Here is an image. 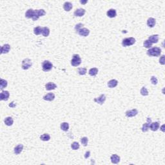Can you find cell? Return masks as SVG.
<instances>
[{"label":"cell","instance_id":"cell-1","mask_svg":"<svg viewBox=\"0 0 165 165\" xmlns=\"http://www.w3.org/2000/svg\"><path fill=\"white\" fill-rule=\"evenodd\" d=\"M161 54V49L159 47H153L147 51V54L149 56L158 57Z\"/></svg>","mask_w":165,"mask_h":165},{"label":"cell","instance_id":"cell-2","mask_svg":"<svg viewBox=\"0 0 165 165\" xmlns=\"http://www.w3.org/2000/svg\"><path fill=\"white\" fill-rule=\"evenodd\" d=\"M81 63V59L79 55L74 54L71 60V65L73 66H78Z\"/></svg>","mask_w":165,"mask_h":165},{"label":"cell","instance_id":"cell-3","mask_svg":"<svg viewBox=\"0 0 165 165\" xmlns=\"http://www.w3.org/2000/svg\"><path fill=\"white\" fill-rule=\"evenodd\" d=\"M135 43V39L134 38H125L122 41V45L123 47H128V46H131V45H134Z\"/></svg>","mask_w":165,"mask_h":165},{"label":"cell","instance_id":"cell-4","mask_svg":"<svg viewBox=\"0 0 165 165\" xmlns=\"http://www.w3.org/2000/svg\"><path fill=\"white\" fill-rule=\"evenodd\" d=\"M53 67V65L49 61H45L42 63V69L44 72H48L51 70Z\"/></svg>","mask_w":165,"mask_h":165},{"label":"cell","instance_id":"cell-5","mask_svg":"<svg viewBox=\"0 0 165 165\" xmlns=\"http://www.w3.org/2000/svg\"><path fill=\"white\" fill-rule=\"evenodd\" d=\"M32 65V61L30 59H25L22 61V64H21V67L23 70H28V69H30L31 66Z\"/></svg>","mask_w":165,"mask_h":165},{"label":"cell","instance_id":"cell-6","mask_svg":"<svg viewBox=\"0 0 165 165\" xmlns=\"http://www.w3.org/2000/svg\"><path fill=\"white\" fill-rule=\"evenodd\" d=\"M77 33H78L79 35H80L81 36H84V37H87L88 35L90 33V30L86 28H81L79 30H78L77 31Z\"/></svg>","mask_w":165,"mask_h":165},{"label":"cell","instance_id":"cell-7","mask_svg":"<svg viewBox=\"0 0 165 165\" xmlns=\"http://www.w3.org/2000/svg\"><path fill=\"white\" fill-rule=\"evenodd\" d=\"M152 123V120L150 118H147V121H146V123H144V125H143V127H142V131L143 132H146L148 130L149 128H150V124Z\"/></svg>","mask_w":165,"mask_h":165},{"label":"cell","instance_id":"cell-8","mask_svg":"<svg viewBox=\"0 0 165 165\" xmlns=\"http://www.w3.org/2000/svg\"><path fill=\"white\" fill-rule=\"evenodd\" d=\"M138 113V111H137V109H132V110H128L126 112V116L128 117H134L137 115Z\"/></svg>","mask_w":165,"mask_h":165},{"label":"cell","instance_id":"cell-9","mask_svg":"<svg viewBox=\"0 0 165 165\" xmlns=\"http://www.w3.org/2000/svg\"><path fill=\"white\" fill-rule=\"evenodd\" d=\"M10 94L8 91H2L0 94V99L1 101H7L9 98Z\"/></svg>","mask_w":165,"mask_h":165},{"label":"cell","instance_id":"cell-10","mask_svg":"<svg viewBox=\"0 0 165 165\" xmlns=\"http://www.w3.org/2000/svg\"><path fill=\"white\" fill-rule=\"evenodd\" d=\"M106 100V96L104 94H101L99 97L97 98H95L94 101L96 102L97 103L99 104H103L104 103Z\"/></svg>","mask_w":165,"mask_h":165},{"label":"cell","instance_id":"cell-11","mask_svg":"<svg viewBox=\"0 0 165 165\" xmlns=\"http://www.w3.org/2000/svg\"><path fill=\"white\" fill-rule=\"evenodd\" d=\"M86 12V10L83 9H79L76 10V11L74 12V14L75 16H78V17H81L82 16H84Z\"/></svg>","mask_w":165,"mask_h":165},{"label":"cell","instance_id":"cell-12","mask_svg":"<svg viewBox=\"0 0 165 165\" xmlns=\"http://www.w3.org/2000/svg\"><path fill=\"white\" fill-rule=\"evenodd\" d=\"M55 98V95L53 93H48L43 97V99L48 101H52Z\"/></svg>","mask_w":165,"mask_h":165},{"label":"cell","instance_id":"cell-13","mask_svg":"<svg viewBox=\"0 0 165 165\" xmlns=\"http://www.w3.org/2000/svg\"><path fill=\"white\" fill-rule=\"evenodd\" d=\"M45 88L47 90H54L57 88V85L52 82H49L46 84L45 85Z\"/></svg>","mask_w":165,"mask_h":165},{"label":"cell","instance_id":"cell-14","mask_svg":"<svg viewBox=\"0 0 165 165\" xmlns=\"http://www.w3.org/2000/svg\"><path fill=\"white\" fill-rule=\"evenodd\" d=\"M10 49V46L9 44H5L1 47V54H7L9 52Z\"/></svg>","mask_w":165,"mask_h":165},{"label":"cell","instance_id":"cell-15","mask_svg":"<svg viewBox=\"0 0 165 165\" xmlns=\"http://www.w3.org/2000/svg\"><path fill=\"white\" fill-rule=\"evenodd\" d=\"M148 40L153 44V43H157L159 41V35L156 34V35H152L149 36Z\"/></svg>","mask_w":165,"mask_h":165},{"label":"cell","instance_id":"cell-16","mask_svg":"<svg viewBox=\"0 0 165 165\" xmlns=\"http://www.w3.org/2000/svg\"><path fill=\"white\" fill-rule=\"evenodd\" d=\"M110 159L112 163H113V164H117V163H119V161H120V157H119V156H117V154H113V155H112V156H111Z\"/></svg>","mask_w":165,"mask_h":165},{"label":"cell","instance_id":"cell-17","mask_svg":"<svg viewBox=\"0 0 165 165\" xmlns=\"http://www.w3.org/2000/svg\"><path fill=\"white\" fill-rule=\"evenodd\" d=\"M106 14H107V16L110 17V18H113V17H115L117 15V13H116V10L115 9H110L107 12H106Z\"/></svg>","mask_w":165,"mask_h":165},{"label":"cell","instance_id":"cell-18","mask_svg":"<svg viewBox=\"0 0 165 165\" xmlns=\"http://www.w3.org/2000/svg\"><path fill=\"white\" fill-rule=\"evenodd\" d=\"M156 23V19H154V18H153V17H150V18H148V20H147V25H148L149 27H150V28H152V27H153V26H155Z\"/></svg>","mask_w":165,"mask_h":165},{"label":"cell","instance_id":"cell-19","mask_svg":"<svg viewBox=\"0 0 165 165\" xmlns=\"http://www.w3.org/2000/svg\"><path fill=\"white\" fill-rule=\"evenodd\" d=\"M23 149V145L21 144H18L14 148V153H15L16 155H18V154H19L22 152Z\"/></svg>","mask_w":165,"mask_h":165},{"label":"cell","instance_id":"cell-20","mask_svg":"<svg viewBox=\"0 0 165 165\" xmlns=\"http://www.w3.org/2000/svg\"><path fill=\"white\" fill-rule=\"evenodd\" d=\"M63 9L65 11L69 12L72 9V4L70 2H65L63 5Z\"/></svg>","mask_w":165,"mask_h":165},{"label":"cell","instance_id":"cell-21","mask_svg":"<svg viewBox=\"0 0 165 165\" xmlns=\"http://www.w3.org/2000/svg\"><path fill=\"white\" fill-rule=\"evenodd\" d=\"M150 128L152 131H157L158 130L159 128V124L158 122H154V123H152L150 124Z\"/></svg>","mask_w":165,"mask_h":165},{"label":"cell","instance_id":"cell-22","mask_svg":"<svg viewBox=\"0 0 165 165\" xmlns=\"http://www.w3.org/2000/svg\"><path fill=\"white\" fill-rule=\"evenodd\" d=\"M118 81L116 79H112V80L109 81V82H108V86H109V88H115L117 85Z\"/></svg>","mask_w":165,"mask_h":165},{"label":"cell","instance_id":"cell-23","mask_svg":"<svg viewBox=\"0 0 165 165\" xmlns=\"http://www.w3.org/2000/svg\"><path fill=\"white\" fill-rule=\"evenodd\" d=\"M34 10L32 9H28V10L26 11V13H25V17H26V18H28V19H30V18H32V19L34 16Z\"/></svg>","mask_w":165,"mask_h":165},{"label":"cell","instance_id":"cell-24","mask_svg":"<svg viewBox=\"0 0 165 165\" xmlns=\"http://www.w3.org/2000/svg\"><path fill=\"white\" fill-rule=\"evenodd\" d=\"M14 123V121L11 117H7L5 118V125L7 126H12V124Z\"/></svg>","mask_w":165,"mask_h":165},{"label":"cell","instance_id":"cell-25","mask_svg":"<svg viewBox=\"0 0 165 165\" xmlns=\"http://www.w3.org/2000/svg\"><path fill=\"white\" fill-rule=\"evenodd\" d=\"M42 34L45 37H47L50 34V29L48 27H43L42 28Z\"/></svg>","mask_w":165,"mask_h":165},{"label":"cell","instance_id":"cell-26","mask_svg":"<svg viewBox=\"0 0 165 165\" xmlns=\"http://www.w3.org/2000/svg\"><path fill=\"white\" fill-rule=\"evenodd\" d=\"M61 129L62 130H63L65 132H66L68 131V130L69 129V125L68 123H62L61 124Z\"/></svg>","mask_w":165,"mask_h":165},{"label":"cell","instance_id":"cell-27","mask_svg":"<svg viewBox=\"0 0 165 165\" xmlns=\"http://www.w3.org/2000/svg\"><path fill=\"white\" fill-rule=\"evenodd\" d=\"M40 139L42 141H49L50 139V136L48 134H44L41 135Z\"/></svg>","mask_w":165,"mask_h":165},{"label":"cell","instance_id":"cell-28","mask_svg":"<svg viewBox=\"0 0 165 165\" xmlns=\"http://www.w3.org/2000/svg\"><path fill=\"white\" fill-rule=\"evenodd\" d=\"M98 72V69L97 68H92L89 70V74L91 76H96Z\"/></svg>","mask_w":165,"mask_h":165},{"label":"cell","instance_id":"cell-29","mask_svg":"<svg viewBox=\"0 0 165 165\" xmlns=\"http://www.w3.org/2000/svg\"><path fill=\"white\" fill-rule=\"evenodd\" d=\"M7 84L8 82L6 80L3 79H1V81H0V89L3 90L4 88L7 87Z\"/></svg>","mask_w":165,"mask_h":165},{"label":"cell","instance_id":"cell-30","mask_svg":"<svg viewBox=\"0 0 165 165\" xmlns=\"http://www.w3.org/2000/svg\"><path fill=\"white\" fill-rule=\"evenodd\" d=\"M34 32L35 35H39L42 34V28L40 26H37L34 28Z\"/></svg>","mask_w":165,"mask_h":165},{"label":"cell","instance_id":"cell-31","mask_svg":"<svg viewBox=\"0 0 165 165\" xmlns=\"http://www.w3.org/2000/svg\"><path fill=\"white\" fill-rule=\"evenodd\" d=\"M140 92H141V94L142 96H146L148 95V92L147 89H146L144 87H143L141 89Z\"/></svg>","mask_w":165,"mask_h":165},{"label":"cell","instance_id":"cell-32","mask_svg":"<svg viewBox=\"0 0 165 165\" xmlns=\"http://www.w3.org/2000/svg\"><path fill=\"white\" fill-rule=\"evenodd\" d=\"M143 45H144V47L145 48H150L152 46V43L150 42V41L148 39H147V40L144 41Z\"/></svg>","mask_w":165,"mask_h":165},{"label":"cell","instance_id":"cell-33","mask_svg":"<svg viewBox=\"0 0 165 165\" xmlns=\"http://www.w3.org/2000/svg\"><path fill=\"white\" fill-rule=\"evenodd\" d=\"M71 148L74 150H76L79 148V144L78 142H74V143H72V144H71Z\"/></svg>","mask_w":165,"mask_h":165},{"label":"cell","instance_id":"cell-34","mask_svg":"<svg viewBox=\"0 0 165 165\" xmlns=\"http://www.w3.org/2000/svg\"><path fill=\"white\" fill-rule=\"evenodd\" d=\"M78 73L81 76L85 75L87 73V69L86 68H79L78 69Z\"/></svg>","mask_w":165,"mask_h":165},{"label":"cell","instance_id":"cell-35","mask_svg":"<svg viewBox=\"0 0 165 165\" xmlns=\"http://www.w3.org/2000/svg\"><path fill=\"white\" fill-rule=\"evenodd\" d=\"M35 11L37 12V14H38V15L39 16V17L43 16H45V14H46V12H45V11L43 9L35 10Z\"/></svg>","mask_w":165,"mask_h":165},{"label":"cell","instance_id":"cell-36","mask_svg":"<svg viewBox=\"0 0 165 165\" xmlns=\"http://www.w3.org/2000/svg\"><path fill=\"white\" fill-rule=\"evenodd\" d=\"M88 141V138L86 137H82V138H81V143H82L83 146H86L87 145Z\"/></svg>","mask_w":165,"mask_h":165},{"label":"cell","instance_id":"cell-37","mask_svg":"<svg viewBox=\"0 0 165 165\" xmlns=\"http://www.w3.org/2000/svg\"><path fill=\"white\" fill-rule=\"evenodd\" d=\"M150 81H151V82L153 85H157V79L155 76H152Z\"/></svg>","mask_w":165,"mask_h":165},{"label":"cell","instance_id":"cell-38","mask_svg":"<svg viewBox=\"0 0 165 165\" xmlns=\"http://www.w3.org/2000/svg\"><path fill=\"white\" fill-rule=\"evenodd\" d=\"M165 55H163L162 56H161V57L160 59H159V63H160L161 65H165Z\"/></svg>","mask_w":165,"mask_h":165},{"label":"cell","instance_id":"cell-39","mask_svg":"<svg viewBox=\"0 0 165 165\" xmlns=\"http://www.w3.org/2000/svg\"><path fill=\"white\" fill-rule=\"evenodd\" d=\"M82 26H83V25L82 23H79L78 25H76V26H75V30L76 31H78V30H79L80 28H82Z\"/></svg>","mask_w":165,"mask_h":165},{"label":"cell","instance_id":"cell-40","mask_svg":"<svg viewBox=\"0 0 165 165\" xmlns=\"http://www.w3.org/2000/svg\"><path fill=\"white\" fill-rule=\"evenodd\" d=\"M90 152H87L85 154V158L88 159L90 157Z\"/></svg>","mask_w":165,"mask_h":165},{"label":"cell","instance_id":"cell-41","mask_svg":"<svg viewBox=\"0 0 165 165\" xmlns=\"http://www.w3.org/2000/svg\"><path fill=\"white\" fill-rule=\"evenodd\" d=\"M16 106V104L14 103V101H12L11 103L9 104V106L10 107H11V108H14Z\"/></svg>","mask_w":165,"mask_h":165},{"label":"cell","instance_id":"cell-42","mask_svg":"<svg viewBox=\"0 0 165 165\" xmlns=\"http://www.w3.org/2000/svg\"><path fill=\"white\" fill-rule=\"evenodd\" d=\"M80 3H82V4H85V3H87V1H80Z\"/></svg>","mask_w":165,"mask_h":165},{"label":"cell","instance_id":"cell-43","mask_svg":"<svg viewBox=\"0 0 165 165\" xmlns=\"http://www.w3.org/2000/svg\"><path fill=\"white\" fill-rule=\"evenodd\" d=\"M164 126H165V125H163V126H162V129H161V130H162V131H163V132H164V131H165V130H164V129H163V128H164Z\"/></svg>","mask_w":165,"mask_h":165}]
</instances>
